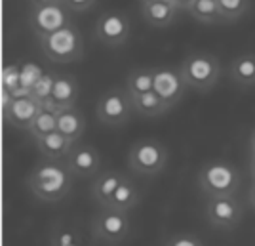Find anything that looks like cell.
<instances>
[{
    "label": "cell",
    "mask_w": 255,
    "mask_h": 246,
    "mask_svg": "<svg viewBox=\"0 0 255 246\" xmlns=\"http://www.w3.org/2000/svg\"><path fill=\"white\" fill-rule=\"evenodd\" d=\"M65 164L75 178H94L101 174V155L88 143H75L65 159Z\"/></svg>",
    "instance_id": "7c38bea8"
},
{
    "label": "cell",
    "mask_w": 255,
    "mask_h": 246,
    "mask_svg": "<svg viewBox=\"0 0 255 246\" xmlns=\"http://www.w3.org/2000/svg\"><path fill=\"white\" fill-rule=\"evenodd\" d=\"M55 78L57 75H53V73H44V76L36 82V84L32 86L31 90V97L34 101H38L40 105L46 103V101H50L52 99V92H53V84H55Z\"/></svg>",
    "instance_id": "83f0119b"
},
{
    "label": "cell",
    "mask_w": 255,
    "mask_h": 246,
    "mask_svg": "<svg viewBox=\"0 0 255 246\" xmlns=\"http://www.w3.org/2000/svg\"><path fill=\"white\" fill-rule=\"evenodd\" d=\"M57 132L76 143L86 132V117L76 107L63 109L57 113Z\"/></svg>",
    "instance_id": "ac0fdd59"
},
{
    "label": "cell",
    "mask_w": 255,
    "mask_h": 246,
    "mask_svg": "<svg viewBox=\"0 0 255 246\" xmlns=\"http://www.w3.org/2000/svg\"><path fill=\"white\" fill-rule=\"evenodd\" d=\"M141 15L150 27L164 29L175 21L177 10L173 4H166V2H141Z\"/></svg>",
    "instance_id": "e0dca14e"
},
{
    "label": "cell",
    "mask_w": 255,
    "mask_h": 246,
    "mask_svg": "<svg viewBox=\"0 0 255 246\" xmlns=\"http://www.w3.org/2000/svg\"><path fill=\"white\" fill-rule=\"evenodd\" d=\"M250 174H252V180L255 182V155H250Z\"/></svg>",
    "instance_id": "e575fe53"
},
{
    "label": "cell",
    "mask_w": 255,
    "mask_h": 246,
    "mask_svg": "<svg viewBox=\"0 0 255 246\" xmlns=\"http://www.w3.org/2000/svg\"><path fill=\"white\" fill-rule=\"evenodd\" d=\"M204 214L215 229H233L242 222L244 208L236 197H210L206 199Z\"/></svg>",
    "instance_id": "ba28073f"
},
{
    "label": "cell",
    "mask_w": 255,
    "mask_h": 246,
    "mask_svg": "<svg viewBox=\"0 0 255 246\" xmlns=\"http://www.w3.org/2000/svg\"><path fill=\"white\" fill-rule=\"evenodd\" d=\"M152 71H154V92L170 107H173L177 101L183 99L187 88H189L183 75H181V71L175 69V67H170V65L154 67Z\"/></svg>",
    "instance_id": "8fae6325"
},
{
    "label": "cell",
    "mask_w": 255,
    "mask_h": 246,
    "mask_svg": "<svg viewBox=\"0 0 255 246\" xmlns=\"http://www.w3.org/2000/svg\"><path fill=\"white\" fill-rule=\"evenodd\" d=\"M50 246H86L80 233L71 225H55L50 237Z\"/></svg>",
    "instance_id": "484cf974"
},
{
    "label": "cell",
    "mask_w": 255,
    "mask_h": 246,
    "mask_svg": "<svg viewBox=\"0 0 255 246\" xmlns=\"http://www.w3.org/2000/svg\"><path fill=\"white\" fill-rule=\"evenodd\" d=\"M231 78L242 88H255V54H242L231 63Z\"/></svg>",
    "instance_id": "44dd1931"
},
{
    "label": "cell",
    "mask_w": 255,
    "mask_h": 246,
    "mask_svg": "<svg viewBox=\"0 0 255 246\" xmlns=\"http://www.w3.org/2000/svg\"><path fill=\"white\" fill-rule=\"evenodd\" d=\"M78 80L73 75H57L55 78V84H53L52 92V101L53 107L57 111H63V109L76 107V101H78Z\"/></svg>",
    "instance_id": "9a60e30c"
},
{
    "label": "cell",
    "mask_w": 255,
    "mask_h": 246,
    "mask_svg": "<svg viewBox=\"0 0 255 246\" xmlns=\"http://www.w3.org/2000/svg\"><path fill=\"white\" fill-rule=\"evenodd\" d=\"M189 13L192 15L194 21L204 23V25H219V23H225L217 0H196L192 4V8L189 10Z\"/></svg>",
    "instance_id": "603a6c76"
},
{
    "label": "cell",
    "mask_w": 255,
    "mask_h": 246,
    "mask_svg": "<svg viewBox=\"0 0 255 246\" xmlns=\"http://www.w3.org/2000/svg\"><path fill=\"white\" fill-rule=\"evenodd\" d=\"M131 34V21L122 11H105L96 23V36L109 48L122 46Z\"/></svg>",
    "instance_id": "30bf717a"
},
{
    "label": "cell",
    "mask_w": 255,
    "mask_h": 246,
    "mask_svg": "<svg viewBox=\"0 0 255 246\" xmlns=\"http://www.w3.org/2000/svg\"><path fill=\"white\" fill-rule=\"evenodd\" d=\"M55 130H57V113L48 111V109H40L38 115L32 120V124L29 126V130H27V134L36 141V139L44 138V136L52 134Z\"/></svg>",
    "instance_id": "d4e9b609"
},
{
    "label": "cell",
    "mask_w": 255,
    "mask_h": 246,
    "mask_svg": "<svg viewBox=\"0 0 255 246\" xmlns=\"http://www.w3.org/2000/svg\"><path fill=\"white\" fill-rule=\"evenodd\" d=\"M139 2H166V4H173V0H139Z\"/></svg>",
    "instance_id": "8d00e7d4"
},
{
    "label": "cell",
    "mask_w": 255,
    "mask_h": 246,
    "mask_svg": "<svg viewBox=\"0 0 255 246\" xmlns=\"http://www.w3.org/2000/svg\"><path fill=\"white\" fill-rule=\"evenodd\" d=\"M44 73H46V71H44L38 63H34V61L21 63V86L11 94V97H13V99H17V97H31L32 86L42 78Z\"/></svg>",
    "instance_id": "cb8c5ba5"
},
{
    "label": "cell",
    "mask_w": 255,
    "mask_h": 246,
    "mask_svg": "<svg viewBox=\"0 0 255 246\" xmlns=\"http://www.w3.org/2000/svg\"><path fill=\"white\" fill-rule=\"evenodd\" d=\"M73 178L75 176L69 172L65 161L42 159L29 174L27 187L40 203H59L71 191Z\"/></svg>",
    "instance_id": "6da1fadb"
},
{
    "label": "cell",
    "mask_w": 255,
    "mask_h": 246,
    "mask_svg": "<svg viewBox=\"0 0 255 246\" xmlns=\"http://www.w3.org/2000/svg\"><path fill=\"white\" fill-rule=\"evenodd\" d=\"M166 246H204L194 233H177L166 243Z\"/></svg>",
    "instance_id": "f546056e"
},
{
    "label": "cell",
    "mask_w": 255,
    "mask_h": 246,
    "mask_svg": "<svg viewBox=\"0 0 255 246\" xmlns=\"http://www.w3.org/2000/svg\"><path fill=\"white\" fill-rule=\"evenodd\" d=\"M31 8H38V6H52V4H63V0H29Z\"/></svg>",
    "instance_id": "d6a6232c"
},
{
    "label": "cell",
    "mask_w": 255,
    "mask_h": 246,
    "mask_svg": "<svg viewBox=\"0 0 255 246\" xmlns=\"http://www.w3.org/2000/svg\"><path fill=\"white\" fill-rule=\"evenodd\" d=\"M139 203H141V191H139V187L129 178H126L124 182L120 183V187L115 191V195L111 197L107 208H115V210H120V212H129Z\"/></svg>",
    "instance_id": "d6986e66"
},
{
    "label": "cell",
    "mask_w": 255,
    "mask_h": 246,
    "mask_svg": "<svg viewBox=\"0 0 255 246\" xmlns=\"http://www.w3.org/2000/svg\"><path fill=\"white\" fill-rule=\"evenodd\" d=\"M179 71L189 88L196 92H210L221 76V65L215 55L196 50L181 61Z\"/></svg>",
    "instance_id": "277c9868"
},
{
    "label": "cell",
    "mask_w": 255,
    "mask_h": 246,
    "mask_svg": "<svg viewBox=\"0 0 255 246\" xmlns=\"http://www.w3.org/2000/svg\"><path fill=\"white\" fill-rule=\"evenodd\" d=\"M36 149L40 153L42 159H48V161H65L67 155L73 149V141L69 138H65L61 132H52L44 138L36 139Z\"/></svg>",
    "instance_id": "2e32d148"
},
{
    "label": "cell",
    "mask_w": 255,
    "mask_h": 246,
    "mask_svg": "<svg viewBox=\"0 0 255 246\" xmlns=\"http://www.w3.org/2000/svg\"><path fill=\"white\" fill-rule=\"evenodd\" d=\"M196 0H173V6L177 11H189Z\"/></svg>",
    "instance_id": "1f68e13d"
},
{
    "label": "cell",
    "mask_w": 255,
    "mask_h": 246,
    "mask_svg": "<svg viewBox=\"0 0 255 246\" xmlns=\"http://www.w3.org/2000/svg\"><path fill=\"white\" fill-rule=\"evenodd\" d=\"M168 149L158 139L145 138L131 145L128 153V168L137 176H158L168 166Z\"/></svg>",
    "instance_id": "5b68a950"
},
{
    "label": "cell",
    "mask_w": 255,
    "mask_h": 246,
    "mask_svg": "<svg viewBox=\"0 0 255 246\" xmlns=\"http://www.w3.org/2000/svg\"><path fill=\"white\" fill-rule=\"evenodd\" d=\"M242 185L240 170L227 161L206 162L198 172V187L206 199L210 197H234Z\"/></svg>",
    "instance_id": "7a4b0ae2"
},
{
    "label": "cell",
    "mask_w": 255,
    "mask_h": 246,
    "mask_svg": "<svg viewBox=\"0 0 255 246\" xmlns=\"http://www.w3.org/2000/svg\"><path fill=\"white\" fill-rule=\"evenodd\" d=\"M131 229V222L128 212H120L115 208H99L92 218V237L103 245H118L122 243Z\"/></svg>",
    "instance_id": "8992f818"
},
{
    "label": "cell",
    "mask_w": 255,
    "mask_h": 246,
    "mask_svg": "<svg viewBox=\"0 0 255 246\" xmlns=\"http://www.w3.org/2000/svg\"><path fill=\"white\" fill-rule=\"evenodd\" d=\"M63 6L69 11L82 13V11L92 10V8L96 6V0H63Z\"/></svg>",
    "instance_id": "4dcf8cb0"
},
{
    "label": "cell",
    "mask_w": 255,
    "mask_h": 246,
    "mask_svg": "<svg viewBox=\"0 0 255 246\" xmlns=\"http://www.w3.org/2000/svg\"><path fill=\"white\" fill-rule=\"evenodd\" d=\"M126 178L128 176H124L122 172L118 170H105L101 172L99 176H96V180H94L92 187H90V195L99 204V208H107L109 206L111 197L115 195V191L120 187V183L124 182Z\"/></svg>",
    "instance_id": "5bb4252c"
},
{
    "label": "cell",
    "mask_w": 255,
    "mask_h": 246,
    "mask_svg": "<svg viewBox=\"0 0 255 246\" xmlns=\"http://www.w3.org/2000/svg\"><path fill=\"white\" fill-rule=\"evenodd\" d=\"M131 103H133V113H137L139 117L147 118L162 117L171 109L154 90L149 92V94H143V96L131 97Z\"/></svg>",
    "instance_id": "ffe728a7"
},
{
    "label": "cell",
    "mask_w": 255,
    "mask_h": 246,
    "mask_svg": "<svg viewBox=\"0 0 255 246\" xmlns=\"http://www.w3.org/2000/svg\"><path fill=\"white\" fill-rule=\"evenodd\" d=\"M0 84L4 92L13 94L19 86H21V65L10 63L2 67V75H0Z\"/></svg>",
    "instance_id": "f1b7e54d"
},
{
    "label": "cell",
    "mask_w": 255,
    "mask_h": 246,
    "mask_svg": "<svg viewBox=\"0 0 255 246\" xmlns=\"http://www.w3.org/2000/svg\"><path fill=\"white\" fill-rule=\"evenodd\" d=\"M71 11L63 4H52V6H38L31 8L29 13V27L38 36V40L52 34V32L71 25Z\"/></svg>",
    "instance_id": "9c48e42d"
},
{
    "label": "cell",
    "mask_w": 255,
    "mask_h": 246,
    "mask_svg": "<svg viewBox=\"0 0 255 246\" xmlns=\"http://www.w3.org/2000/svg\"><path fill=\"white\" fill-rule=\"evenodd\" d=\"M40 109H42L40 103L34 101L32 97H17L11 101L10 107L2 113V117H4V122L13 126V128L29 130Z\"/></svg>",
    "instance_id": "4fadbf2b"
},
{
    "label": "cell",
    "mask_w": 255,
    "mask_h": 246,
    "mask_svg": "<svg viewBox=\"0 0 255 246\" xmlns=\"http://www.w3.org/2000/svg\"><path fill=\"white\" fill-rule=\"evenodd\" d=\"M250 155H255V128L252 130V136H250Z\"/></svg>",
    "instance_id": "d590c367"
},
{
    "label": "cell",
    "mask_w": 255,
    "mask_h": 246,
    "mask_svg": "<svg viewBox=\"0 0 255 246\" xmlns=\"http://www.w3.org/2000/svg\"><path fill=\"white\" fill-rule=\"evenodd\" d=\"M126 90L131 97H137L152 92L154 90V71L147 69V67H141V69L131 71L128 75Z\"/></svg>",
    "instance_id": "7402d4cb"
},
{
    "label": "cell",
    "mask_w": 255,
    "mask_h": 246,
    "mask_svg": "<svg viewBox=\"0 0 255 246\" xmlns=\"http://www.w3.org/2000/svg\"><path fill=\"white\" fill-rule=\"evenodd\" d=\"M131 113H133L131 96L128 94V90L122 88H111L103 92L96 107L97 120L109 128H118L126 124Z\"/></svg>",
    "instance_id": "52a82bcc"
},
{
    "label": "cell",
    "mask_w": 255,
    "mask_h": 246,
    "mask_svg": "<svg viewBox=\"0 0 255 246\" xmlns=\"http://www.w3.org/2000/svg\"><path fill=\"white\" fill-rule=\"evenodd\" d=\"M40 50L52 63H75L84 55V40L75 25H67L59 31L40 38Z\"/></svg>",
    "instance_id": "3957f363"
},
{
    "label": "cell",
    "mask_w": 255,
    "mask_h": 246,
    "mask_svg": "<svg viewBox=\"0 0 255 246\" xmlns=\"http://www.w3.org/2000/svg\"><path fill=\"white\" fill-rule=\"evenodd\" d=\"M248 203H250V206L255 210V182H252L250 189H248Z\"/></svg>",
    "instance_id": "836d02e7"
},
{
    "label": "cell",
    "mask_w": 255,
    "mask_h": 246,
    "mask_svg": "<svg viewBox=\"0 0 255 246\" xmlns=\"http://www.w3.org/2000/svg\"><path fill=\"white\" fill-rule=\"evenodd\" d=\"M217 4L225 23H234L244 17L246 11L250 10L252 0H217Z\"/></svg>",
    "instance_id": "4316f807"
}]
</instances>
